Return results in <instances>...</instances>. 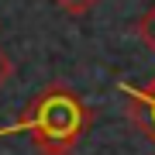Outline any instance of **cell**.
<instances>
[{
    "instance_id": "3957f363",
    "label": "cell",
    "mask_w": 155,
    "mask_h": 155,
    "mask_svg": "<svg viewBox=\"0 0 155 155\" xmlns=\"http://www.w3.org/2000/svg\"><path fill=\"white\" fill-rule=\"evenodd\" d=\"M134 35H138V38H141V45L152 52V55H155V4H152L148 11L138 17V24H134Z\"/></svg>"
},
{
    "instance_id": "5b68a950",
    "label": "cell",
    "mask_w": 155,
    "mask_h": 155,
    "mask_svg": "<svg viewBox=\"0 0 155 155\" xmlns=\"http://www.w3.org/2000/svg\"><path fill=\"white\" fill-rule=\"evenodd\" d=\"M11 76H14V62H11V55H7L4 48H0V86H4Z\"/></svg>"
},
{
    "instance_id": "277c9868",
    "label": "cell",
    "mask_w": 155,
    "mask_h": 155,
    "mask_svg": "<svg viewBox=\"0 0 155 155\" xmlns=\"http://www.w3.org/2000/svg\"><path fill=\"white\" fill-rule=\"evenodd\" d=\"M55 7H62L69 17H83V14H90L93 7L100 4V0H52Z\"/></svg>"
},
{
    "instance_id": "7a4b0ae2",
    "label": "cell",
    "mask_w": 155,
    "mask_h": 155,
    "mask_svg": "<svg viewBox=\"0 0 155 155\" xmlns=\"http://www.w3.org/2000/svg\"><path fill=\"white\" fill-rule=\"evenodd\" d=\"M121 93L127 97V117H131V124L155 145V76L145 86H121Z\"/></svg>"
},
{
    "instance_id": "6da1fadb",
    "label": "cell",
    "mask_w": 155,
    "mask_h": 155,
    "mask_svg": "<svg viewBox=\"0 0 155 155\" xmlns=\"http://www.w3.org/2000/svg\"><path fill=\"white\" fill-rule=\"evenodd\" d=\"M93 110L66 83H48L21 110V131L38 155H72L86 138Z\"/></svg>"
}]
</instances>
